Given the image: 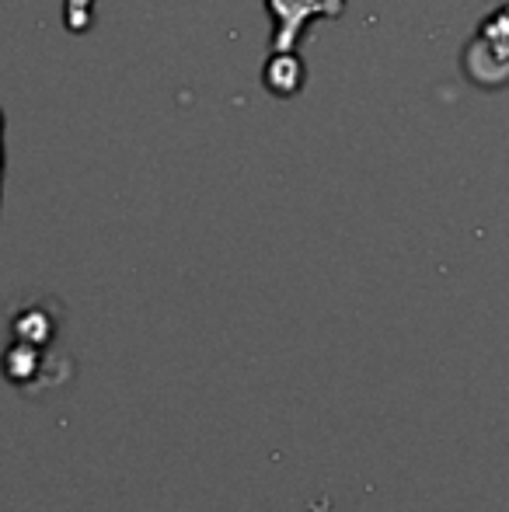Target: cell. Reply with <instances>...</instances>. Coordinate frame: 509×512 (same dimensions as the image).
Returning a JSON list of instances; mask_svg holds the SVG:
<instances>
[{"label": "cell", "mask_w": 509, "mask_h": 512, "mask_svg": "<svg viewBox=\"0 0 509 512\" xmlns=\"http://www.w3.org/2000/svg\"><path fill=\"white\" fill-rule=\"evenodd\" d=\"M272 14H276V53H286L297 42L300 28L318 14H339L342 0H269Z\"/></svg>", "instance_id": "1"}, {"label": "cell", "mask_w": 509, "mask_h": 512, "mask_svg": "<svg viewBox=\"0 0 509 512\" xmlns=\"http://www.w3.org/2000/svg\"><path fill=\"white\" fill-rule=\"evenodd\" d=\"M67 21H70L74 32H84V28L91 25V0H70Z\"/></svg>", "instance_id": "2"}, {"label": "cell", "mask_w": 509, "mask_h": 512, "mask_svg": "<svg viewBox=\"0 0 509 512\" xmlns=\"http://www.w3.org/2000/svg\"><path fill=\"white\" fill-rule=\"evenodd\" d=\"M307 512H335L332 509V499H328V495H321L318 502H311V509H307Z\"/></svg>", "instance_id": "3"}]
</instances>
